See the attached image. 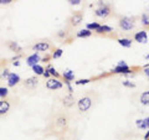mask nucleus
I'll list each match as a JSON object with an SVG mask.
<instances>
[{
  "instance_id": "f257e3e1",
  "label": "nucleus",
  "mask_w": 149,
  "mask_h": 140,
  "mask_svg": "<svg viewBox=\"0 0 149 140\" xmlns=\"http://www.w3.org/2000/svg\"><path fill=\"white\" fill-rule=\"evenodd\" d=\"M97 5H98V6L95 9V15L97 17L106 19V17H108L111 15L112 9H111V6L108 5V4H104L103 1H98V3H97Z\"/></svg>"
},
{
  "instance_id": "f03ea898",
  "label": "nucleus",
  "mask_w": 149,
  "mask_h": 140,
  "mask_svg": "<svg viewBox=\"0 0 149 140\" xmlns=\"http://www.w3.org/2000/svg\"><path fill=\"white\" fill-rule=\"evenodd\" d=\"M118 25L123 31H132L134 29V26H136L134 20L132 17H128V16H122L120 17L119 21H118Z\"/></svg>"
},
{
  "instance_id": "7ed1b4c3",
  "label": "nucleus",
  "mask_w": 149,
  "mask_h": 140,
  "mask_svg": "<svg viewBox=\"0 0 149 140\" xmlns=\"http://www.w3.org/2000/svg\"><path fill=\"white\" fill-rule=\"evenodd\" d=\"M92 107V98L88 97V96H85L78 99L77 102V108L81 113H85V112H88L90 108Z\"/></svg>"
},
{
  "instance_id": "20e7f679",
  "label": "nucleus",
  "mask_w": 149,
  "mask_h": 140,
  "mask_svg": "<svg viewBox=\"0 0 149 140\" xmlns=\"http://www.w3.org/2000/svg\"><path fill=\"white\" fill-rule=\"evenodd\" d=\"M63 87V83L60 81V79L57 78H49L46 79V88L50 91H56V89H61V88Z\"/></svg>"
},
{
  "instance_id": "39448f33",
  "label": "nucleus",
  "mask_w": 149,
  "mask_h": 140,
  "mask_svg": "<svg viewBox=\"0 0 149 140\" xmlns=\"http://www.w3.org/2000/svg\"><path fill=\"white\" fill-rule=\"evenodd\" d=\"M112 74H124V76H128V74H132L133 71L128 64H124V66H116L111 69Z\"/></svg>"
},
{
  "instance_id": "423d86ee",
  "label": "nucleus",
  "mask_w": 149,
  "mask_h": 140,
  "mask_svg": "<svg viewBox=\"0 0 149 140\" xmlns=\"http://www.w3.org/2000/svg\"><path fill=\"white\" fill-rule=\"evenodd\" d=\"M51 49V45L47 41H40V42H36L35 45H32V50L36 51L37 53L39 52H46Z\"/></svg>"
},
{
  "instance_id": "0eeeda50",
  "label": "nucleus",
  "mask_w": 149,
  "mask_h": 140,
  "mask_svg": "<svg viewBox=\"0 0 149 140\" xmlns=\"http://www.w3.org/2000/svg\"><path fill=\"white\" fill-rule=\"evenodd\" d=\"M133 39L138 44H147L148 42V32L146 30H141V31H137L134 34Z\"/></svg>"
},
{
  "instance_id": "6e6552de",
  "label": "nucleus",
  "mask_w": 149,
  "mask_h": 140,
  "mask_svg": "<svg viewBox=\"0 0 149 140\" xmlns=\"http://www.w3.org/2000/svg\"><path fill=\"white\" fill-rule=\"evenodd\" d=\"M6 81H8V86L9 87H15V86H17L19 83L21 82V78H20V76H19L17 73L10 72L9 77L6 78Z\"/></svg>"
},
{
  "instance_id": "1a4fd4ad",
  "label": "nucleus",
  "mask_w": 149,
  "mask_h": 140,
  "mask_svg": "<svg viewBox=\"0 0 149 140\" xmlns=\"http://www.w3.org/2000/svg\"><path fill=\"white\" fill-rule=\"evenodd\" d=\"M41 61V57H40V55L35 52V53H31L30 56H27L26 57V64L29 67H34L35 64H39V62Z\"/></svg>"
},
{
  "instance_id": "9d476101",
  "label": "nucleus",
  "mask_w": 149,
  "mask_h": 140,
  "mask_svg": "<svg viewBox=\"0 0 149 140\" xmlns=\"http://www.w3.org/2000/svg\"><path fill=\"white\" fill-rule=\"evenodd\" d=\"M82 20H83L82 12H74L73 15L70 17V24H71V26H78L82 22Z\"/></svg>"
},
{
  "instance_id": "9b49d317",
  "label": "nucleus",
  "mask_w": 149,
  "mask_h": 140,
  "mask_svg": "<svg viewBox=\"0 0 149 140\" xmlns=\"http://www.w3.org/2000/svg\"><path fill=\"white\" fill-rule=\"evenodd\" d=\"M37 85H39V78H37L36 76L29 77V78H26L25 81H24V86H25L26 88H30V89L37 87Z\"/></svg>"
},
{
  "instance_id": "f8f14e48",
  "label": "nucleus",
  "mask_w": 149,
  "mask_h": 140,
  "mask_svg": "<svg viewBox=\"0 0 149 140\" xmlns=\"http://www.w3.org/2000/svg\"><path fill=\"white\" fill-rule=\"evenodd\" d=\"M136 125L139 130H148L149 129V116H146L143 119H137Z\"/></svg>"
},
{
  "instance_id": "ddd939ff",
  "label": "nucleus",
  "mask_w": 149,
  "mask_h": 140,
  "mask_svg": "<svg viewBox=\"0 0 149 140\" xmlns=\"http://www.w3.org/2000/svg\"><path fill=\"white\" fill-rule=\"evenodd\" d=\"M10 102L8 99H0V115H5L8 114V112L10 110Z\"/></svg>"
},
{
  "instance_id": "4468645a",
  "label": "nucleus",
  "mask_w": 149,
  "mask_h": 140,
  "mask_svg": "<svg viewBox=\"0 0 149 140\" xmlns=\"http://www.w3.org/2000/svg\"><path fill=\"white\" fill-rule=\"evenodd\" d=\"M61 77L65 79V82H70V83H71L72 81H74L76 74H74V71H72V69H65L63 73L61 74Z\"/></svg>"
},
{
  "instance_id": "2eb2a0df",
  "label": "nucleus",
  "mask_w": 149,
  "mask_h": 140,
  "mask_svg": "<svg viewBox=\"0 0 149 140\" xmlns=\"http://www.w3.org/2000/svg\"><path fill=\"white\" fill-rule=\"evenodd\" d=\"M117 42L124 49H130L132 45H133V40L129 39V37H119V39L117 40Z\"/></svg>"
},
{
  "instance_id": "dca6fc26",
  "label": "nucleus",
  "mask_w": 149,
  "mask_h": 140,
  "mask_svg": "<svg viewBox=\"0 0 149 140\" xmlns=\"http://www.w3.org/2000/svg\"><path fill=\"white\" fill-rule=\"evenodd\" d=\"M9 49H10V51H13L14 53H17V55H21L22 52V47L20 45H19L17 42H15V41H10V42L8 44Z\"/></svg>"
},
{
  "instance_id": "f3484780",
  "label": "nucleus",
  "mask_w": 149,
  "mask_h": 140,
  "mask_svg": "<svg viewBox=\"0 0 149 140\" xmlns=\"http://www.w3.org/2000/svg\"><path fill=\"white\" fill-rule=\"evenodd\" d=\"M112 31H113V27L104 24V25H101L95 32L96 34H98V35H104V34H109V32H112Z\"/></svg>"
},
{
  "instance_id": "a211bd4d",
  "label": "nucleus",
  "mask_w": 149,
  "mask_h": 140,
  "mask_svg": "<svg viewBox=\"0 0 149 140\" xmlns=\"http://www.w3.org/2000/svg\"><path fill=\"white\" fill-rule=\"evenodd\" d=\"M62 104L65 107H67V108H70V107H72L74 104V97L72 94H67V96H65L62 98Z\"/></svg>"
},
{
  "instance_id": "6ab92c4d",
  "label": "nucleus",
  "mask_w": 149,
  "mask_h": 140,
  "mask_svg": "<svg viewBox=\"0 0 149 140\" xmlns=\"http://www.w3.org/2000/svg\"><path fill=\"white\" fill-rule=\"evenodd\" d=\"M92 34H93L92 31L87 30V29H82L76 34V37H78V39H86V37H91Z\"/></svg>"
},
{
  "instance_id": "aec40b11",
  "label": "nucleus",
  "mask_w": 149,
  "mask_h": 140,
  "mask_svg": "<svg viewBox=\"0 0 149 140\" xmlns=\"http://www.w3.org/2000/svg\"><path fill=\"white\" fill-rule=\"evenodd\" d=\"M139 102L142 105H149V91L143 92L141 97H139Z\"/></svg>"
},
{
  "instance_id": "412c9836",
  "label": "nucleus",
  "mask_w": 149,
  "mask_h": 140,
  "mask_svg": "<svg viewBox=\"0 0 149 140\" xmlns=\"http://www.w3.org/2000/svg\"><path fill=\"white\" fill-rule=\"evenodd\" d=\"M46 69L49 71L50 76L52 77V78H57V79H60V77H61V74H60L57 71H56V68H55V67H52L51 64H47V67H46Z\"/></svg>"
},
{
  "instance_id": "4be33fe9",
  "label": "nucleus",
  "mask_w": 149,
  "mask_h": 140,
  "mask_svg": "<svg viewBox=\"0 0 149 140\" xmlns=\"http://www.w3.org/2000/svg\"><path fill=\"white\" fill-rule=\"evenodd\" d=\"M56 125L57 127H61V128H66L67 127V118L65 115H61L56 119Z\"/></svg>"
},
{
  "instance_id": "5701e85b",
  "label": "nucleus",
  "mask_w": 149,
  "mask_h": 140,
  "mask_svg": "<svg viewBox=\"0 0 149 140\" xmlns=\"http://www.w3.org/2000/svg\"><path fill=\"white\" fill-rule=\"evenodd\" d=\"M32 71H34V73L36 76H42L44 72H45V68L41 66V64H35V66L32 67Z\"/></svg>"
},
{
  "instance_id": "b1692460",
  "label": "nucleus",
  "mask_w": 149,
  "mask_h": 140,
  "mask_svg": "<svg viewBox=\"0 0 149 140\" xmlns=\"http://www.w3.org/2000/svg\"><path fill=\"white\" fill-rule=\"evenodd\" d=\"M100 26H101L100 22H96V21H95V22H88V24L86 25V29L90 30V31H92V32H95Z\"/></svg>"
},
{
  "instance_id": "393cba45",
  "label": "nucleus",
  "mask_w": 149,
  "mask_h": 140,
  "mask_svg": "<svg viewBox=\"0 0 149 140\" xmlns=\"http://www.w3.org/2000/svg\"><path fill=\"white\" fill-rule=\"evenodd\" d=\"M62 55H63V50H62V49H55V50L52 51V53H51V58L57 60V58L61 57Z\"/></svg>"
},
{
  "instance_id": "a878e982",
  "label": "nucleus",
  "mask_w": 149,
  "mask_h": 140,
  "mask_svg": "<svg viewBox=\"0 0 149 140\" xmlns=\"http://www.w3.org/2000/svg\"><path fill=\"white\" fill-rule=\"evenodd\" d=\"M141 22L143 26H149V14H147V12L143 14L141 16Z\"/></svg>"
},
{
  "instance_id": "bb28decb",
  "label": "nucleus",
  "mask_w": 149,
  "mask_h": 140,
  "mask_svg": "<svg viewBox=\"0 0 149 140\" xmlns=\"http://www.w3.org/2000/svg\"><path fill=\"white\" fill-rule=\"evenodd\" d=\"M91 81H92L91 78H81V79L74 81V85H76V86H83V85H88Z\"/></svg>"
},
{
  "instance_id": "cd10ccee",
  "label": "nucleus",
  "mask_w": 149,
  "mask_h": 140,
  "mask_svg": "<svg viewBox=\"0 0 149 140\" xmlns=\"http://www.w3.org/2000/svg\"><path fill=\"white\" fill-rule=\"evenodd\" d=\"M8 96H9L8 87H0V98H1V99H6Z\"/></svg>"
},
{
  "instance_id": "c85d7f7f",
  "label": "nucleus",
  "mask_w": 149,
  "mask_h": 140,
  "mask_svg": "<svg viewBox=\"0 0 149 140\" xmlns=\"http://www.w3.org/2000/svg\"><path fill=\"white\" fill-rule=\"evenodd\" d=\"M122 85H123L124 87H127V88H136V87H137L136 83L130 82V81H128V79H124V81L122 82Z\"/></svg>"
},
{
  "instance_id": "c756f323",
  "label": "nucleus",
  "mask_w": 149,
  "mask_h": 140,
  "mask_svg": "<svg viewBox=\"0 0 149 140\" xmlns=\"http://www.w3.org/2000/svg\"><path fill=\"white\" fill-rule=\"evenodd\" d=\"M9 74H10V71H9V68H4L1 72H0V78L1 79H6L9 77Z\"/></svg>"
},
{
  "instance_id": "7c9ffc66",
  "label": "nucleus",
  "mask_w": 149,
  "mask_h": 140,
  "mask_svg": "<svg viewBox=\"0 0 149 140\" xmlns=\"http://www.w3.org/2000/svg\"><path fill=\"white\" fill-rule=\"evenodd\" d=\"M57 36L60 37V39H66V37L68 36V31L67 30H60L58 32H57Z\"/></svg>"
},
{
  "instance_id": "2f4dec72",
  "label": "nucleus",
  "mask_w": 149,
  "mask_h": 140,
  "mask_svg": "<svg viewBox=\"0 0 149 140\" xmlns=\"http://www.w3.org/2000/svg\"><path fill=\"white\" fill-rule=\"evenodd\" d=\"M65 85H66L67 89H68V92H70V94H72V93H73V88H72V86H71V83H70V82H65Z\"/></svg>"
},
{
  "instance_id": "473e14b6",
  "label": "nucleus",
  "mask_w": 149,
  "mask_h": 140,
  "mask_svg": "<svg viewBox=\"0 0 149 140\" xmlns=\"http://www.w3.org/2000/svg\"><path fill=\"white\" fill-rule=\"evenodd\" d=\"M68 3L71 4V5H80V4H81L82 1H81V0H70Z\"/></svg>"
},
{
  "instance_id": "72a5a7b5",
  "label": "nucleus",
  "mask_w": 149,
  "mask_h": 140,
  "mask_svg": "<svg viewBox=\"0 0 149 140\" xmlns=\"http://www.w3.org/2000/svg\"><path fill=\"white\" fill-rule=\"evenodd\" d=\"M143 72H144V74H147L149 77V64H146V66L143 67Z\"/></svg>"
},
{
  "instance_id": "f704fd0d",
  "label": "nucleus",
  "mask_w": 149,
  "mask_h": 140,
  "mask_svg": "<svg viewBox=\"0 0 149 140\" xmlns=\"http://www.w3.org/2000/svg\"><path fill=\"white\" fill-rule=\"evenodd\" d=\"M42 76H44L46 79L51 78V76H50V73H49V71H47V69H45V72H44V74H42Z\"/></svg>"
},
{
  "instance_id": "c9c22d12",
  "label": "nucleus",
  "mask_w": 149,
  "mask_h": 140,
  "mask_svg": "<svg viewBox=\"0 0 149 140\" xmlns=\"http://www.w3.org/2000/svg\"><path fill=\"white\" fill-rule=\"evenodd\" d=\"M50 60H51V56H45V57L41 58V61H42V62H49Z\"/></svg>"
},
{
  "instance_id": "e433bc0d",
  "label": "nucleus",
  "mask_w": 149,
  "mask_h": 140,
  "mask_svg": "<svg viewBox=\"0 0 149 140\" xmlns=\"http://www.w3.org/2000/svg\"><path fill=\"white\" fill-rule=\"evenodd\" d=\"M21 56H22V55H16L15 57H13V60H11V61H13V62H14V61H19V60L21 58Z\"/></svg>"
},
{
  "instance_id": "4c0bfd02",
  "label": "nucleus",
  "mask_w": 149,
  "mask_h": 140,
  "mask_svg": "<svg viewBox=\"0 0 149 140\" xmlns=\"http://www.w3.org/2000/svg\"><path fill=\"white\" fill-rule=\"evenodd\" d=\"M11 3V0H0V4H5V5H6V4H10Z\"/></svg>"
},
{
  "instance_id": "58836bf2",
  "label": "nucleus",
  "mask_w": 149,
  "mask_h": 140,
  "mask_svg": "<svg viewBox=\"0 0 149 140\" xmlns=\"http://www.w3.org/2000/svg\"><path fill=\"white\" fill-rule=\"evenodd\" d=\"M11 63H13V66H15V67L20 66V61H14V62H11Z\"/></svg>"
},
{
  "instance_id": "ea45409f",
  "label": "nucleus",
  "mask_w": 149,
  "mask_h": 140,
  "mask_svg": "<svg viewBox=\"0 0 149 140\" xmlns=\"http://www.w3.org/2000/svg\"><path fill=\"white\" fill-rule=\"evenodd\" d=\"M124 64H127V63H125V61H119L117 63V66H124Z\"/></svg>"
},
{
  "instance_id": "a19ab883",
  "label": "nucleus",
  "mask_w": 149,
  "mask_h": 140,
  "mask_svg": "<svg viewBox=\"0 0 149 140\" xmlns=\"http://www.w3.org/2000/svg\"><path fill=\"white\" fill-rule=\"evenodd\" d=\"M144 58H147V60H149V55H146V56H144Z\"/></svg>"
},
{
  "instance_id": "79ce46f5",
  "label": "nucleus",
  "mask_w": 149,
  "mask_h": 140,
  "mask_svg": "<svg viewBox=\"0 0 149 140\" xmlns=\"http://www.w3.org/2000/svg\"><path fill=\"white\" fill-rule=\"evenodd\" d=\"M144 140H149V139H144Z\"/></svg>"
},
{
  "instance_id": "37998d69",
  "label": "nucleus",
  "mask_w": 149,
  "mask_h": 140,
  "mask_svg": "<svg viewBox=\"0 0 149 140\" xmlns=\"http://www.w3.org/2000/svg\"><path fill=\"white\" fill-rule=\"evenodd\" d=\"M148 79H149V77H148Z\"/></svg>"
}]
</instances>
